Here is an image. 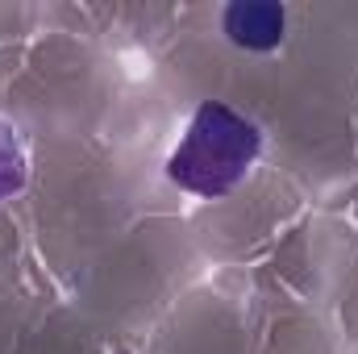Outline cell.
Returning a JSON list of instances; mask_svg holds the SVG:
<instances>
[{"label":"cell","mask_w":358,"mask_h":354,"mask_svg":"<svg viewBox=\"0 0 358 354\" xmlns=\"http://www.w3.org/2000/svg\"><path fill=\"white\" fill-rule=\"evenodd\" d=\"M225 34L246 50H271L283 42V8L279 4H234L225 13Z\"/></svg>","instance_id":"7a4b0ae2"},{"label":"cell","mask_w":358,"mask_h":354,"mask_svg":"<svg viewBox=\"0 0 358 354\" xmlns=\"http://www.w3.org/2000/svg\"><path fill=\"white\" fill-rule=\"evenodd\" d=\"M21 176H25L21 146H17L13 129H4V125H0V196L17 192V187H21Z\"/></svg>","instance_id":"3957f363"},{"label":"cell","mask_w":358,"mask_h":354,"mask_svg":"<svg viewBox=\"0 0 358 354\" xmlns=\"http://www.w3.org/2000/svg\"><path fill=\"white\" fill-rule=\"evenodd\" d=\"M259 159V129L242 113L225 104H200L183 142L176 146L167 176L176 179L183 192L196 196H225L238 179Z\"/></svg>","instance_id":"6da1fadb"}]
</instances>
